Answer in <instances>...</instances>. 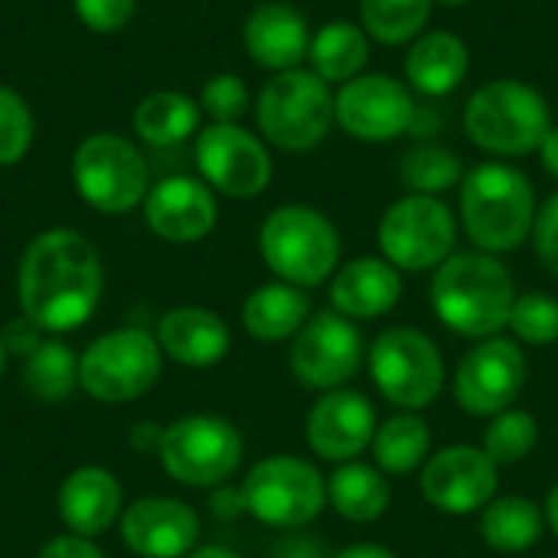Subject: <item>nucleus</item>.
Here are the masks:
<instances>
[{"label": "nucleus", "instance_id": "1", "mask_svg": "<svg viewBox=\"0 0 558 558\" xmlns=\"http://www.w3.org/2000/svg\"><path fill=\"white\" fill-rule=\"evenodd\" d=\"M105 291L98 248L75 229L39 232L16 271L23 317L46 333H69L92 320Z\"/></svg>", "mask_w": 558, "mask_h": 558}, {"label": "nucleus", "instance_id": "2", "mask_svg": "<svg viewBox=\"0 0 558 558\" xmlns=\"http://www.w3.org/2000/svg\"><path fill=\"white\" fill-rule=\"evenodd\" d=\"M517 301L513 275L490 252H454L435 268L432 307L438 320L468 340H490L510 324Z\"/></svg>", "mask_w": 558, "mask_h": 558}, {"label": "nucleus", "instance_id": "3", "mask_svg": "<svg viewBox=\"0 0 558 558\" xmlns=\"http://www.w3.org/2000/svg\"><path fill=\"white\" fill-rule=\"evenodd\" d=\"M461 222L481 252H517L536 222V190L530 177L504 160L477 163L461 180Z\"/></svg>", "mask_w": 558, "mask_h": 558}, {"label": "nucleus", "instance_id": "4", "mask_svg": "<svg viewBox=\"0 0 558 558\" xmlns=\"http://www.w3.org/2000/svg\"><path fill=\"white\" fill-rule=\"evenodd\" d=\"M258 252L278 281L307 291L337 275L340 232L320 209L288 203L265 216L258 232Z\"/></svg>", "mask_w": 558, "mask_h": 558}, {"label": "nucleus", "instance_id": "5", "mask_svg": "<svg viewBox=\"0 0 558 558\" xmlns=\"http://www.w3.org/2000/svg\"><path fill=\"white\" fill-rule=\"evenodd\" d=\"M471 144L497 157H523L539 150L553 131V111L539 88L520 78H494L481 85L464 108Z\"/></svg>", "mask_w": 558, "mask_h": 558}, {"label": "nucleus", "instance_id": "6", "mask_svg": "<svg viewBox=\"0 0 558 558\" xmlns=\"http://www.w3.org/2000/svg\"><path fill=\"white\" fill-rule=\"evenodd\" d=\"M255 118L271 147L284 154H307L337 121L330 85L311 69L275 72L258 92Z\"/></svg>", "mask_w": 558, "mask_h": 558}, {"label": "nucleus", "instance_id": "7", "mask_svg": "<svg viewBox=\"0 0 558 558\" xmlns=\"http://www.w3.org/2000/svg\"><path fill=\"white\" fill-rule=\"evenodd\" d=\"M163 350L141 327L108 330L78 356V386L101 405H124L150 392L160 379Z\"/></svg>", "mask_w": 558, "mask_h": 558}, {"label": "nucleus", "instance_id": "8", "mask_svg": "<svg viewBox=\"0 0 558 558\" xmlns=\"http://www.w3.org/2000/svg\"><path fill=\"white\" fill-rule=\"evenodd\" d=\"M72 180L78 196L105 213L121 216L144 206L150 193V167L144 154L121 134H92L75 147Z\"/></svg>", "mask_w": 558, "mask_h": 558}, {"label": "nucleus", "instance_id": "9", "mask_svg": "<svg viewBox=\"0 0 558 558\" xmlns=\"http://www.w3.org/2000/svg\"><path fill=\"white\" fill-rule=\"evenodd\" d=\"M369 376L386 402L402 412H422L445 389V360L428 333L389 327L369 347Z\"/></svg>", "mask_w": 558, "mask_h": 558}, {"label": "nucleus", "instance_id": "10", "mask_svg": "<svg viewBox=\"0 0 558 558\" xmlns=\"http://www.w3.org/2000/svg\"><path fill=\"white\" fill-rule=\"evenodd\" d=\"M160 464L183 487H222L242 464L245 441L219 415H186L163 428Z\"/></svg>", "mask_w": 558, "mask_h": 558}, {"label": "nucleus", "instance_id": "11", "mask_svg": "<svg viewBox=\"0 0 558 558\" xmlns=\"http://www.w3.org/2000/svg\"><path fill=\"white\" fill-rule=\"evenodd\" d=\"M248 517L275 530H301L320 517L327 504V481L320 471L294 454H271L258 461L242 481Z\"/></svg>", "mask_w": 558, "mask_h": 558}, {"label": "nucleus", "instance_id": "12", "mask_svg": "<svg viewBox=\"0 0 558 558\" xmlns=\"http://www.w3.org/2000/svg\"><path fill=\"white\" fill-rule=\"evenodd\" d=\"M376 235L389 265L399 271H428L454 255L458 222L438 196L409 193L383 213Z\"/></svg>", "mask_w": 558, "mask_h": 558}, {"label": "nucleus", "instance_id": "13", "mask_svg": "<svg viewBox=\"0 0 558 558\" xmlns=\"http://www.w3.org/2000/svg\"><path fill=\"white\" fill-rule=\"evenodd\" d=\"M363 333L356 324L337 311L311 314L288 350V366L294 379L307 389L333 392L343 389L363 366Z\"/></svg>", "mask_w": 558, "mask_h": 558}, {"label": "nucleus", "instance_id": "14", "mask_svg": "<svg viewBox=\"0 0 558 558\" xmlns=\"http://www.w3.org/2000/svg\"><path fill=\"white\" fill-rule=\"evenodd\" d=\"M415 111L418 105L409 85H402L399 78L386 72H363L343 82L340 92L333 95L337 124L350 137L369 141V144H386L412 131Z\"/></svg>", "mask_w": 558, "mask_h": 558}, {"label": "nucleus", "instance_id": "15", "mask_svg": "<svg viewBox=\"0 0 558 558\" xmlns=\"http://www.w3.org/2000/svg\"><path fill=\"white\" fill-rule=\"evenodd\" d=\"M196 167L203 180L232 196V199H252L268 190L275 163L268 147L239 124H209L196 134Z\"/></svg>", "mask_w": 558, "mask_h": 558}, {"label": "nucleus", "instance_id": "16", "mask_svg": "<svg viewBox=\"0 0 558 558\" xmlns=\"http://www.w3.org/2000/svg\"><path fill=\"white\" fill-rule=\"evenodd\" d=\"M526 386V356L517 340H481L454 373V399L471 415L507 412Z\"/></svg>", "mask_w": 558, "mask_h": 558}, {"label": "nucleus", "instance_id": "17", "mask_svg": "<svg viewBox=\"0 0 558 558\" xmlns=\"http://www.w3.org/2000/svg\"><path fill=\"white\" fill-rule=\"evenodd\" d=\"M497 471L484 448H445L422 464V497L448 517L477 513L497 497Z\"/></svg>", "mask_w": 558, "mask_h": 558}, {"label": "nucleus", "instance_id": "18", "mask_svg": "<svg viewBox=\"0 0 558 558\" xmlns=\"http://www.w3.org/2000/svg\"><path fill=\"white\" fill-rule=\"evenodd\" d=\"M121 543L141 558H186L199 543V517L173 497H141L121 513Z\"/></svg>", "mask_w": 558, "mask_h": 558}, {"label": "nucleus", "instance_id": "19", "mask_svg": "<svg viewBox=\"0 0 558 558\" xmlns=\"http://www.w3.org/2000/svg\"><path fill=\"white\" fill-rule=\"evenodd\" d=\"M141 209L147 229L173 245H190L206 239L219 219L213 186L193 177H167L154 183Z\"/></svg>", "mask_w": 558, "mask_h": 558}, {"label": "nucleus", "instance_id": "20", "mask_svg": "<svg viewBox=\"0 0 558 558\" xmlns=\"http://www.w3.org/2000/svg\"><path fill=\"white\" fill-rule=\"evenodd\" d=\"M376 438V409L356 389L327 392L307 415V445L324 461H353Z\"/></svg>", "mask_w": 558, "mask_h": 558}, {"label": "nucleus", "instance_id": "21", "mask_svg": "<svg viewBox=\"0 0 558 558\" xmlns=\"http://www.w3.org/2000/svg\"><path fill=\"white\" fill-rule=\"evenodd\" d=\"M311 26L291 3H258L242 26V43L252 62L268 72L301 69L311 52Z\"/></svg>", "mask_w": 558, "mask_h": 558}, {"label": "nucleus", "instance_id": "22", "mask_svg": "<svg viewBox=\"0 0 558 558\" xmlns=\"http://www.w3.org/2000/svg\"><path fill=\"white\" fill-rule=\"evenodd\" d=\"M124 513V490L105 468H78L59 487V517L69 533L95 539Z\"/></svg>", "mask_w": 558, "mask_h": 558}, {"label": "nucleus", "instance_id": "23", "mask_svg": "<svg viewBox=\"0 0 558 558\" xmlns=\"http://www.w3.org/2000/svg\"><path fill=\"white\" fill-rule=\"evenodd\" d=\"M157 343L173 363L206 369L229 356L232 333L226 320L206 307H173L157 324Z\"/></svg>", "mask_w": 558, "mask_h": 558}, {"label": "nucleus", "instance_id": "24", "mask_svg": "<svg viewBox=\"0 0 558 558\" xmlns=\"http://www.w3.org/2000/svg\"><path fill=\"white\" fill-rule=\"evenodd\" d=\"M402 298V275L386 258H353L337 268L330 281V304L350 320H373L389 314Z\"/></svg>", "mask_w": 558, "mask_h": 558}, {"label": "nucleus", "instance_id": "25", "mask_svg": "<svg viewBox=\"0 0 558 558\" xmlns=\"http://www.w3.org/2000/svg\"><path fill=\"white\" fill-rule=\"evenodd\" d=\"M468 69H471L468 43L451 29L422 33L405 56V78L425 98H441L454 92L468 78Z\"/></svg>", "mask_w": 558, "mask_h": 558}, {"label": "nucleus", "instance_id": "26", "mask_svg": "<svg viewBox=\"0 0 558 558\" xmlns=\"http://www.w3.org/2000/svg\"><path fill=\"white\" fill-rule=\"evenodd\" d=\"M307 320H311L307 291L284 284V281H271V284L255 288L242 304V324L262 343L294 340Z\"/></svg>", "mask_w": 558, "mask_h": 558}, {"label": "nucleus", "instance_id": "27", "mask_svg": "<svg viewBox=\"0 0 558 558\" xmlns=\"http://www.w3.org/2000/svg\"><path fill=\"white\" fill-rule=\"evenodd\" d=\"M327 504L350 523H376L392 504V487L376 464L347 461L327 477Z\"/></svg>", "mask_w": 558, "mask_h": 558}, {"label": "nucleus", "instance_id": "28", "mask_svg": "<svg viewBox=\"0 0 558 558\" xmlns=\"http://www.w3.org/2000/svg\"><path fill=\"white\" fill-rule=\"evenodd\" d=\"M311 72L320 75L327 85H343L356 75H363L369 62V36L363 26L333 20L311 39Z\"/></svg>", "mask_w": 558, "mask_h": 558}, {"label": "nucleus", "instance_id": "29", "mask_svg": "<svg viewBox=\"0 0 558 558\" xmlns=\"http://www.w3.org/2000/svg\"><path fill=\"white\" fill-rule=\"evenodd\" d=\"M199 101L183 92H150L134 108V131L150 147H177L199 134Z\"/></svg>", "mask_w": 558, "mask_h": 558}, {"label": "nucleus", "instance_id": "30", "mask_svg": "<svg viewBox=\"0 0 558 558\" xmlns=\"http://www.w3.org/2000/svg\"><path fill=\"white\" fill-rule=\"evenodd\" d=\"M546 513L526 497H494L481 510V536L497 553H526L543 539Z\"/></svg>", "mask_w": 558, "mask_h": 558}, {"label": "nucleus", "instance_id": "31", "mask_svg": "<svg viewBox=\"0 0 558 558\" xmlns=\"http://www.w3.org/2000/svg\"><path fill=\"white\" fill-rule=\"evenodd\" d=\"M369 448H373L376 468L383 474H392V477L412 474L415 468H422L428 461V448H432L428 422L418 412L392 415L389 422H383L376 428V438Z\"/></svg>", "mask_w": 558, "mask_h": 558}, {"label": "nucleus", "instance_id": "32", "mask_svg": "<svg viewBox=\"0 0 558 558\" xmlns=\"http://www.w3.org/2000/svg\"><path fill=\"white\" fill-rule=\"evenodd\" d=\"M23 383L36 402H65L78 383V360L62 340H43L23 366Z\"/></svg>", "mask_w": 558, "mask_h": 558}, {"label": "nucleus", "instance_id": "33", "mask_svg": "<svg viewBox=\"0 0 558 558\" xmlns=\"http://www.w3.org/2000/svg\"><path fill=\"white\" fill-rule=\"evenodd\" d=\"M435 0H360V23L369 39L402 46L422 36Z\"/></svg>", "mask_w": 558, "mask_h": 558}, {"label": "nucleus", "instance_id": "34", "mask_svg": "<svg viewBox=\"0 0 558 558\" xmlns=\"http://www.w3.org/2000/svg\"><path fill=\"white\" fill-rule=\"evenodd\" d=\"M399 177L412 193H425V196H438L445 190L461 186L464 180V163L458 154H451L441 144H415L402 154L399 160Z\"/></svg>", "mask_w": 558, "mask_h": 558}, {"label": "nucleus", "instance_id": "35", "mask_svg": "<svg viewBox=\"0 0 558 558\" xmlns=\"http://www.w3.org/2000/svg\"><path fill=\"white\" fill-rule=\"evenodd\" d=\"M539 441V425L530 412L523 409H507L494 415V422L484 432V451L497 468H510L526 461V454Z\"/></svg>", "mask_w": 558, "mask_h": 558}, {"label": "nucleus", "instance_id": "36", "mask_svg": "<svg viewBox=\"0 0 558 558\" xmlns=\"http://www.w3.org/2000/svg\"><path fill=\"white\" fill-rule=\"evenodd\" d=\"M517 340L530 347H549L558 340V301L546 291H530L513 301L510 324Z\"/></svg>", "mask_w": 558, "mask_h": 558}, {"label": "nucleus", "instance_id": "37", "mask_svg": "<svg viewBox=\"0 0 558 558\" xmlns=\"http://www.w3.org/2000/svg\"><path fill=\"white\" fill-rule=\"evenodd\" d=\"M33 111L7 85H0V167H13L26 157L33 144Z\"/></svg>", "mask_w": 558, "mask_h": 558}, {"label": "nucleus", "instance_id": "38", "mask_svg": "<svg viewBox=\"0 0 558 558\" xmlns=\"http://www.w3.org/2000/svg\"><path fill=\"white\" fill-rule=\"evenodd\" d=\"M248 85L232 75V72H219L213 75L203 92H199V108L216 121V124H239V118L248 111Z\"/></svg>", "mask_w": 558, "mask_h": 558}, {"label": "nucleus", "instance_id": "39", "mask_svg": "<svg viewBox=\"0 0 558 558\" xmlns=\"http://www.w3.org/2000/svg\"><path fill=\"white\" fill-rule=\"evenodd\" d=\"M78 20L92 33H118L131 23L137 0H72Z\"/></svg>", "mask_w": 558, "mask_h": 558}, {"label": "nucleus", "instance_id": "40", "mask_svg": "<svg viewBox=\"0 0 558 558\" xmlns=\"http://www.w3.org/2000/svg\"><path fill=\"white\" fill-rule=\"evenodd\" d=\"M533 245H536V255L543 262L546 271H553L558 278V193H553L539 213H536V222H533Z\"/></svg>", "mask_w": 558, "mask_h": 558}, {"label": "nucleus", "instance_id": "41", "mask_svg": "<svg viewBox=\"0 0 558 558\" xmlns=\"http://www.w3.org/2000/svg\"><path fill=\"white\" fill-rule=\"evenodd\" d=\"M36 558H108L92 539L85 536H75V533H65V536H56L49 539Z\"/></svg>", "mask_w": 558, "mask_h": 558}, {"label": "nucleus", "instance_id": "42", "mask_svg": "<svg viewBox=\"0 0 558 558\" xmlns=\"http://www.w3.org/2000/svg\"><path fill=\"white\" fill-rule=\"evenodd\" d=\"M3 343H7V353H16V356H29L39 343H43V330L26 320V317H16L3 327Z\"/></svg>", "mask_w": 558, "mask_h": 558}, {"label": "nucleus", "instance_id": "43", "mask_svg": "<svg viewBox=\"0 0 558 558\" xmlns=\"http://www.w3.org/2000/svg\"><path fill=\"white\" fill-rule=\"evenodd\" d=\"M213 517H219V520H239V517H245L248 513V507H245V494H242V487H216V494H213Z\"/></svg>", "mask_w": 558, "mask_h": 558}, {"label": "nucleus", "instance_id": "44", "mask_svg": "<svg viewBox=\"0 0 558 558\" xmlns=\"http://www.w3.org/2000/svg\"><path fill=\"white\" fill-rule=\"evenodd\" d=\"M275 558H324V546L307 536H291V539L278 543Z\"/></svg>", "mask_w": 558, "mask_h": 558}, {"label": "nucleus", "instance_id": "45", "mask_svg": "<svg viewBox=\"0 0 558 558\" xmlns=\"http://www.w3.org/2000/svg\"><path fill=\"white\" fill-rule=\"evenodd\" d=\"M160 438H163V428L160 425H150V422H144V425H137L134 432H131V445L141 451V454H147V451H160Z\"/></svg>", "mask_w": 558, "mask_h": 558}, {"label": "nucleus", "instance_id": "46", "mask_svg": "<svg viewBox=\"0 0 558 558\" xmlns=\"http://www.w3.org/2000/svg\"><path fill=\"white\" fill-rule=\"evenodd\" d=\"M539 160H543L546 173L558 180V128H553V131L546 134V141L539 144Z\"/></svg>", "mask_w": 558, "mask_h": 558}, {"label": "nucleus", "instance_id": "47", "mask_svg": "<svg viewBox=\"0 0 558 558\" xmlns=\"http://www.w3.org/2000/svg\"><path fill=\"white\" fill-rule=\"evenodd\" d=\"M333 558H396V553L386 549V546H376V543H360V546H350V549L337 553Z\"/></svg>", "mask_w": 558, "mask_h": 558}, {"label": "nucleus", "instance_id": "48", "mask_svg": "<svg viewBox=\"0 0 558 558\" xmlns=\"http://www.w3.org/2000/svg\"><path fill=\"white\" fill-rule=\"evenodd\" d=\"M543 513H546V526L553 530L558 536V484L549 490V497H546V507H543Z\"/></svg>", "mask_w": 558, "mask_h": 558}, {"label": "nucleus", "instance_id": "49", "mask_svg": "<svg viewBox=\"0 0 558 558\" xmlns=\"http://www.w3.org/2000/svg\"><path fill=\"white\" fill-rule=\"evenodd\" d=\"M186 558H239L232 549L226 546H203V549H193Z\"/></svg>", "mask_w": 558, "mask_h": 558}, {"label": "nucleus", "instance_id": "50", "mask_svg": "<svg viewBox=\"0 0 558 558\" xmlns=\"http://www.w3.org/2000/svg\"><path fill=\"white\" fill-rule=\"evenodd\" d=\"M438 7H448V10H454V7H464L468 0H435Z\"/></svg>", "mask_w": 558, "mask_h": 558}, {"label": "nucleus", "instance_id": "51", "mask_svg": "<svg viewBox=\"0 0 558 558\" xmlns=\"http://www.w3.org/2000/svg\"><path fill=\"white\" fill-rule=\"evenodd\" d=\"M7 366V343H3V330H0V373Z\"/></svg>", "mask_w": 558, "mask_h": 558}]
</instances>
